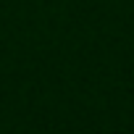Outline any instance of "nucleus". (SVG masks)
Returning <instances> with one entry per match:
<instances>
[]
</instances>
